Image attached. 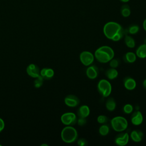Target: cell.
I'll list each match as a JSON object with an SVG mask.
<instances>
[{
	"label": "cell",
	"mask_w": 146,
	"mask_h": 146,
	"mask_svg": "<svg viewBox=\"0 0 146 146\" xmlns=\"http://www.w3.org/2000/svg\"><path fill=\"white\" fill-rule=\"evenodd\" d=\"M115 52L113 50L108 46H102L97 48L94 53V56L100 63H107L113 58Z\"/></svg>",
	"instance_id": "1"
},
{
	"label": "cell",
	"mask_w": 146,
	"mask_h": 146,
	"mask_svg": "<svg viewBox=\"0 0 146 146\" xmlns=\"http://www.w3.org/2000/svg\"><path fill=\"white\" fill-rule=\"evenodd\" d=\"M60 136L62 140L64 143L70 144L77 140L78 133L77 130L72 125H67L62 129Z\"/></svg>",
	"instance_id": "2"
},
{
	"label": "cell",
	"mask_w": 146,
	"mask_h": 146,
	"mask_svg": "<svg viewBox=\"0 0 146 146\" xmlns=\"http://www.w3.org/2000/svg\"><path fill=\"white\" fill-rule=\"evenodd\" d=\"M122 29V26L119 23L110 21L108 22L104 25L103 30L105 36L111 40Z\"/></svg>",
	"instance_id": "3"
},
{
	"label": "cell",
	"mask_w": 146,
	"mask_h": 146,
	"mask_svg": "<svg viewBox=\"0 0 146 146\" xmlns=\"http://www.w3.org/2000/svg\"><path fill=\"white\" fill-rule=\"evenodd\" d=\"M111 125L112 129L118 132L124 131L128 127L127 120L123 116H117L113 117L111 120Z\"/></svg>",
	"instance_id": "4"
},
{
	"label": "cell",
	"mask_w": 146,
	"mask_h": 146,
	"mask_svg": "<svg viewBox=\"0 0 146 146\" xmlns=\"http://www.w3.org/2000/svg\"><path fill=\"white\" fill-rule=\"evenodd\" d=\"M97 88L99 94L104 98L108 97L112 92V85L107 79H103L99 81Z\"/></svg>",
	"instance_id": "5"
},
{
	"label": "cell",
	"mask_w": 146,
	"mask_h": 146,
	"mask_svg": "<svg viewBox=\"0 0 146 146\" xmlns=\"http://www.w3.org/2000/svg\"><path fill=\"white\" fill-rule=\"evenodd\" d=\"M76 115L74 112H66L60 117L62 123L66 125H74L77 123Z\"/></svg>",
	"instance_id": "6"
},
{
	"label": "cell",
	"mask_w": 146,
	"mask_h": 146,
	"mask_svg": "<svg viewBox=\"0 0 146 146\" xmlns=\"http://www.w3.org/2000/svg\"><path fill=\"white\" fill-rule=\"evenodd\" d=\"M79 59L81 63L85 66L91 65L95 59L94 55L88 51H82L79 55Z\"/></svg>",
	"instance_id": "7"
},
{
	"label": "cell",
	"mask_w": 146,
	"mask_h": 146,
	"mask_svg": "<svg viewBox=\"0 0 146 146\" xmlns=\"http://www.w3.org/2000/svg\"><path fill=\"white\" fill-rule=\"evenodd\" d=\"M65 104L69 107H77L80 103V99L74 95H68L64 98Z\"/></svg>",
	"instance_id": "8"
},
{
	"label": "cell",
	"mask_w": 146,
	"mask_h": 146,
	"mask_svg": "<svg viewBox=\"0 0 146 146\" xmlns=\"http://www.w3.org/2000/svg\"><path fill=\"white\" fill-rule=\"evenodd\" d=\"M129 139V136L128 133H121L116 136L115 139V143L119 146H124L128 144Z\"/></svg>",
	"instance_id": "9"
},
{
	"label": "cell",
	"mask_w": 146,
	"mask_h": 146,
	"mask_svg": "<svg viewBox=\"0 0 146 146\" xmlns=\"http://www.w3.org/2000/svg\"><path fill=\"white\" fill-rule=\"evenodd\" d=\"M131 121L134 125H140L143 121V116L140 111H135L131 117Z\"/></svg>",
	"instance_id": "10"
},
{
	"label": "cell",
	"mask_w": 146,
	"mask_h": 146,
	"mask_svg": "<svg viewBox=\"0 0 146 146\" xmlns=\"http://www.w3.org/2000/svg\"><path fill=\"white\" fill-rule=\"evenodd\" d=\"M86 73L89 79H95L99 75V69L95 65H90L86 69Z\"/></svg>",
	"instance_id": "11"
},
{
	"label": "cell",
	"mask_w": 146,
	"mask_h": 146,
	"mask_svg": "<svg viewBox=\"0 0 146 146\" xmlns=\"http://www.w3.org/2000/svg\"><path fill=\"white\" fill-rule=\"evenodd\" d=\"M27 74L33 77L36 78L40 75V70L39 67L35 64H30L26 68Z\"/></svg>",
	"instance_id": "12"
},
{
	"label": "cell",
	"mask_w": 146,
	"mask_h": 146,
	"mask_svg": "<svg viewBox=\"0 0 146 146\" xmlns=\"http://www.w3.org/2000/svg\"><path fill=\"white\" fill-rule=\"evenodd\" d=\"M123 84L125 89L129 91L133 90L136 87V80L129 76L126 77L123 80Z\"/></svg>",
	"instance_id": "13"
},
{
	"label": "cell",
	"mask_w": 146,
	"mask_h": 146,
	"mask_svg": "<svg viewBox=\"0 0 146 146\" xmlns=\"http://www.w3.org/2000/svg\"><path fill=\"white\" fill-rule=\"evenodd\" d=\"M130 137L133 141L135 143H139L143 140L144 134L139 129H135L131 132Z\"/></svg>",
	"instance_id": "14"
},
{
	"label": "cell",
	"mask_w": 146,
	"mask_h": 146,
	"mask_svg": "<svg viewBox=\"0 0 146 146\" xmlns=\"http://www.w3.org/2000/svg\"><path fill=\"white\" fill-rule=\"evenodd\" d=\"M90 113V109L87 105H82L78 110L77 114L79 117H87Z\"/></svg>",
	"instance_id": "15"
},
{
	"label": "cell",
	"mask_w": 146,
	"mask_h": 146,
	"mask_svg": "<svg viewBox=\"0 0 146 146\" xmlns=\"http://www.w3.org/2000/svg\"><path fill=\"white\" fill-rule=\"evenodd\" d=\"M54 71L50 68H43L40 71V75L45 79H50L53 77Z\"/></svg>",
	"instance_id": "16"
},
{
	"label": "cell",
	"mask_w": 146,
	"mask_h": 146,
	"mask_svg": "<svg viewBox=\"0 0 146 146\" xmlns=\"http://www.w3.org/2000/svg\"><path fill=\"white\" fill-rule=\"evenodd\" d=\"M136 55L141 59L146 58V43L140 45L136 50Z\"/></svg>",
	"instance_id": "17"
},
{
	"label": "cell",
	"mask_w": 146,
	"mask_h": 146,
	"mask_svg": "<svg viewBox=\"0 0 146 146\" xmlns=\"http://www.w3.org/2000/svg\"><path fill=\"white\" fill-rule=\"evenodd\" d=\"M136 55L133 52L129 51L124 54L123 56V59L125 62L127 63H134L136 60Z\"/></svg>",
	"instance_id": "18"
},
{
	"label": "cell",
	"mask_w": 146,
	"mask_h": 146,
	"mask_svg": "<svg viewBox=\"0 0 146 146\" xmlns=\"http://www.w3.org/2000/svg\"><path fill=\"white\" fill-rule=\"evenodd\" d=\"M105 106H106V109L108 111L112 112V111H113L116 109V102L113 98L111 97V98H109L107 100Z\"/></svg>",
	"instance_id": "19"
},
{
	"label": "cell",
	"mask_w": 146,
	"mask_h": 146,
	"mask_svg": "<svg viewBox=\"0 0 146 146\" xmlns=\"http://www.w3.org/2000/svg\"><path fill=\"white\" fill-rule=\"evenodd\" d=\"M106 76L110 80H113L118 76V71L116 68H110L106 71Z\"/></svg>",
	"instance_id": "20"
},
{
	"label": "cell",
	"mask_w": 146,
	"mask_h": 146,
	"mask_svg": "<svg viewBox=\"0 0 146 146\" xmlns=\"http://www.w3.org/2000/svg\"><path fill=\"white\" fill-rule=\"evenodd\" d=\"M124 42L126 46L130 48H132L135 46V40L134 38L130 35H125L124 37Z\"/></svg>",
	"instance_id": "21"
},
{
	"label": "cell",
	"mask_w": 146,
	"mask_h": 146,
	"mask_svg": "<svg viewBox=\"0 0 146 146\" xmlns=\"http://www.w3.org/2000/svg\"><path fill=\"white\" fill-rule=\"evenodd\" d=\"M120 13L123 17L127 18L131 15V9L129 5L125 4L123 5L120 9Z\"/></svg>",
	"instance_id": "22"
},
{
	"label": "cell",
	"mask_w": 146,
	"mask_h": 146,
	"mask_svg": "<svg viewBox=\"0 0 146 146\" xmlns=\"http://www.w3.org/2000/svg\"><path fill=\"white\" fill-rule=\"evenodd\" d=\"M110 127L106 124H103L99 128V133L102 136L107 135L110 132Z\"/></svg>",
	"instance_id": "23"
},
{
	"label": "cell",
	"mask_w": 146,
	"mask_h": 146,
	"mask_svg": "<svg viewBox=\"0 0 146 146\" xmlns=\"http://www.w3.org/2000/svg\"><path fill=\"white\" fill-rule=\"evenodd\" d=\"M140 30V27L137 25H132L129 26L128 29V32L131 35H134L137 34Z\"/></svg>",
	"instance_id": "24"
},
{
	"label": "cell",
	"mask_w": 146,
	"mask_h": 146,
	"mask_svg": "<svg viewBox=\"0 0 146 146\" xmlns=\"http://www.w3.org/2000/svg\"><path fill=\"white\" fill-rule=\"evenodd\" d=\"M125 30L123 29V28L117 34H116L114 37L111 39L112 40L114 41V42H117V41H119L120 39H121L123 36H124L125 35Z\"/></svg>",
	"instance_id": "25"
},
{
	"label": "cell",
	"mask_w": 146,
	"mask_h": 146,
	"mask_svg": "<svg viewBox=\"0 0 146 146\" xmlns=\"http://www.w3.org/2000/svg\"><path fill=\"white\" fill-rule=\"evenodd\" d=\"M123 112L126 114H130L132 112L133 110V107L131 104H126L124 106L123 108Z\"/></svg>",
	"instance_id": "26"
},
{
	"label": "cell",
	"mask_w": 146,
	"mask_h": 146,
	"mask_svg": "<svg viewBox=\"0 0 146 146\" xmlns=\"http://www.w3.org/2000/svg\"><path fill=\"white\" fill-rule=\"evenodd\" d=\"M35 78L36 79L34 80V86L35 88H39L42 86L44 79L40 75L38 76Z\"/></svg>",
	"instance_id": "27"
},
{
	"label": "cell",
	"mask_w": 146,
	"mask_h": 146,
	"mask_svg": "<svg viewBox=\"0 0 146 146\" xmlns=\"http://www.w3.org/2000/svg\"><path fill=\"white\" fill-rule=\"evenodd\" d=\"M108 120H109L108 117L103 115H100L98 116L97 117V121L101 124H106L108 121Z\"/></svg>",
	"instance_id": "28"
},
{
	"label": "cell",
	"mask_w": 146,
	"mask_h": 146,
	"mask_svg": "<svg viewBox=\"0 0 146 146\" xmlns=\"http://www.w3.org/2000/svg\"><path fill=\"white\" fill-rule=\"evenodd\" d=\"M109 62H110V66L111 68H116V67H117L120 64V60H119V59L112 58Z\"/></svg>",
	"instance_id": "29"
},
{
	"label": "cell",
	"mask_w": 146,
	"mask_h": 146,
	"mask_svg": "<svg viewBox=\"0 0 146 146\" xmlns=\"http://www.w3.org/2000/svg\"><path fill=\"white\" fill-rule=\"evenodd\" d=\"M87 123V120L84 117H79V118L77 119V123L78 124L79 126H83L84 125Z\"/></svg>",
	"instance_id": "30"
},
{
	"label": "cell",
	"mask_w": 146,
	"mask_h": 146,
	"mask_svg": "<svg viewBox=\"0 0 146 146\" xmlns=\"http://www.w3.org/2000/svg\"><path fill=\"white\" fill-rule=\"evenodd\" d=\"M77 143L79 146H85L87 144V141L85 139L81 138L78 140Z\"/></svg>",
	"instance_id": "31"
},
{
	"label": "cell",
	"mask_w": 146,
	"mask_h": 146,
	"mask_svg": "<svg viewBox=\"0 0 146 146\" xmlns=\"http://www.w3.org/2000/svg\"><path fill=\"white\" fill-rule=\"evenodd\" d=\"M4 128H5V122L1 118H0V132L4 129Z\"/></svg>",
	"instance_id": "32"
},
{
	"label": "cell",
	"mask_w": 146,
	"mask_h": 146,
	"mask_svg": "<svg viewBox=\"0 0 146 146\" xmlns=\"http://www.w3.org/2000/svg\"><path fill=\"white\" fill-rule=\"evenodd\" d=\"M143 29L144 30L146 31V18L143 21Z\"/></svg>",
	"instance_id": "33"
},
{
	"label": "cell",
	"mask_w": 146,
	"mask_h": 146,
	"mask_svg": "<svg viewBox=\"0 0 146 146\" xmlns=\"http://www.w3.org/2000/svg\"><path fill=\"white\" fill-rule=\"evenodd\" d=\"M143 86L146 90V79H145L143 82Z\"/></svg>",
	"instance_id": "34"
},
{
	"label": "cell",
	"mask_w": 146,
	"mask_h": 146,
	"mask_svg": "<svg viewBox=\"0 0 146 146\" xmlns=\"http://www.w3.org/2000/svg\"><path fill=\"white\" fill-rule=\"evenodd\" d=\"M120 1H121L122 2H124V3H126V2H128L129 0H120Z\"/></svg>",
	"instance_id": "35"
}]
</instances>
